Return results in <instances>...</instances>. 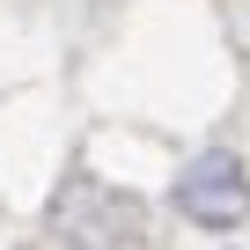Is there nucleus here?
I'll return each mask as SVG.
<instances>
[{
  "label": "nucleus",
  "instance_id": "nucleus-1",
  "mask_svg": "<svg viewBox=\"0 0 250 250\" xmlns=\"http://www.w3.org/2000/svg\"><path fill=\"white\" fill-rule=\"evenodd\" d=\"M177 213L191 221V228H213V235H228V228H243L250 221V169H243V155L235 147H206V155H191L184 162V177H177Z\"/></svg>",
  "mask_w": 250,
  "mask_h": 250
}]
</instances>
